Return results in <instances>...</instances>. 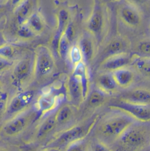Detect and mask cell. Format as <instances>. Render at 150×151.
I'll list each match as a JSON object with an SVG mask.
<instances>
[{
	"label": "cell",
	"mask_w": 150,
	"mask_h": 151,
	"mask_svg": "<svg viewBox=\"0 0 150 151\" xmlns=\"http://www.w3.org/2000/svg\"><path fill=\"white\" fill-rule=\"evenodd\" d=\"M136 120L129 115L121 111L108 116L99 124L97 133L106 145V142L118 140L125 130Z\"/></svg>",
	"instance_id": "obj_1"
},
{
	"label": "cell",
	"mask_w": 150,
	"mask_h": 151,
	"mask_svg": "<svg viewBox=\"0 0 150 151\" xmlns=\"http://www.w3.org/2000/svg\"><path fill=\"white\" fill-rule=\"evenodd\" d=\"M95 122L96 119H93L58 132L52 139L46 142L44 149L52 148L62 151L69 145L85 139L94 126Z\"/></svg>",
	"instance_id": "obj_2"
},
{
	"label": "cell",
	"mask_w": 150,
	"mask_h": 151,
	"mask_svg": "<svg viewBox=\"0 0 150 151\" xmlns=\"http://www.w3.org/2000/svg\"><path fill=\"white\" fill-rule=\"evenodd\" d=\"M39 115L41 114L35 105L30 107L5 121L0 128V133L8 138L19 136L31 126Z\"/></svg>",
	"instance_id": "obj_3"
},
{
	"label": "cell",
	"mask_w": 150,
	"mask_h": 151,
	"mask_svg": "<svg viewBox=\"0 0 150 151\" xmlns=\"http://www.w3.org/2000/svg\"><path fill=\"white\" fill-rule=\"evenodd\" d=\"M124 146L133 150H142L150 145V122L135 121L118 139Z\"/></svg>",
	"instance_id": "obj_4"
},
{
	"label": "cell",
	"mask_w": 150,
	"mask_h": 151,
	"mask_svg": "<svg viewBox=\"0 0 150 151\" xmlns=\"http://www.w3.org/2000/svg\"><path fill=\"white\" fill-rule=\"evenodd\" d=\"M67 89L70 98L76 103H81L86 99L89 91V79L87 68L84 61L74 66L68 80Z\"/></svg>",
	"instance_id": "obj_5"
},
{
	"label": "cell",
	"mask_w": 150,
	"mask_h": 151,
	"mask_svg": "<svg viewBox=\"0 0 150 151\" xmlns=\"http://www.w3.org/2000/svg\"><path fill=\"white\" fill-rule=\"evenodd\" d=\"M109 26L108 10L101 2L95 1L92 12L86 22V28L98 42H102Z\"/></svg>",
	"instance_id": "obj_6"
},
{
	"label": "cell",
	"mask_w": 150,
	"mask_h": 151,
	"mask_svg": "<svg viewBox=\"0 0 150 151\" xmlns=\"http://www.w3.org/2000/svg\"><path fill=\"white\" fill-rule=\"evenodd\" d=\"M33 61V74L36 78H44L51 75L56 67L51 49L45 45L37 46Z\"/></svg>",
	"instance_id": "obj_7"
},
{
	"label": "cell",
	"mask_w": 150,
	"mask_h": 151,
	"mask_svg": "<svg viewBox=\"0 0 150 151\" xmlns=\"http://www.w3.org/2000/svg\"><path fill=\"white\" fill-rule=\"evenodd\" d=\"M109 107L126 113L139 122H150V106L140 105L119 100L112 103Z\"/></svg>",
	"instance_id": "obj_8"
},
{
	"label": "cell",
	"mask_w": 150,
	"mask_h": 151,
	"mask_svg": "<svg viewBox=\"0 0 150 151\" xmlns=\"http://www.w3.org/2000/svg\"><path fill=\"white\" fill-rule=\"evenodd\" d=\"M34 97V92L32 90H26L17 94L7 104L6 112L13 117L24 111L31 107Z\"/></svg>",
	"instance_id": "obj_9"
},
{
	"label": "cell",
	"mask_w": 150,
	"mask_h": 151,
	"mask_svg": "<svg viewBox=\"0 0 150 151\" xmlns=\"http://www.w3.org/2000/svg\"><path fill=\"white\" fill-rule=\"evenodd\" d=\"M129 47V41L125 37H117L112 38L101 53L99 58L101 63L111 57L128 53Z\"/></svg>",
	"instance_id": "obj_10"
},
{
	"label": "cell",
	"mask_w": 150,
	"mask_h": 151,
	"mask_svg": "<svg viewBox=\"0 0 150 151\" xmlns=\"http://www.w3.org/2000/svg\"><path fill=\"white\" fill-rule=\"evenodd\" d=\"M118 14L121 21L131 28L138 27L142 21V17L139 10L130 4L122 5L119 8Z\"/></svg>",
	"instance_id": "obj_11"
},
{
	"label": "cell",
	"mask_w": 150,
	"mask_h": 151,
	"mask_svg": "<svg viewBox=\"0 0 150 151\" xmlns=\"http://www.w3.org/2000/svg\"><path fill=\"white\" fill-rule=\"evenodd\" d=\"M55 113L51 114L44 119L37 126L33 140L36 143H40L45 140L57 127Z\"/></svg>",
	"instance_id": "obj_12"
},
{
	"label": "cell",
	"mask_w": 150,
	"mask_h": 151,
	"mask_svg": "<svg viewBox=\"0 0 150 151\" xmlns=\"http://www.w3.org/2000/svg\"><path fill=\"white\" fill-rule=\"evenodd\" d=\"M120 100L135 104L150 106V90L136 88L122 94Z\"/></svg>",
	"instance_id": "obj_13"
},
{
	"label": "cell",
	"mask_w": 150,
	"mask_h": 151,
	"mask_svg": "<svg viewBox=\"0 0 150 151\" xmlns=\"http://www.w3.org/2000/svg\"><path fill=\"white\" fill-rule=\"evenodd\" d=\"M78 46L82 54L84 62L89 63L95 57L97 42L90 34H85L79 39Z\"/></svg>",
	"instance_id": "obj_14"
},
{
	"label": "cell",
	"mask_w": 150,
	"mask_h": 151,
	"mask_svg": "<svg viewBox=\"0 0 150 151\" xmlns=\"http://www.w3.org/2000/svg\"><path fill=\"white\" fill-rule=\"evenodd\" d=\"M132 59L129 54H123L108 58L101 63V68L107 71L113 72L119 69L125 68L128 65Z\"/></svg>",
	"instance_id": "obj_15"
},
{
	"label": "cell",
	"mask_w": 150,
	"mask_h": 151,
	"mask_svg": "<svg viewBox=\"0 0 150 151\" xmlns=\"http://www.w3.org/2000/svg\"><path fill=\"white\" fill-rule=\"evenodd\" d=\"M33 73V63L29 58H24L18 61L13 67L12 76L18 83L22 82Z\"/></svg>",
	"instance_id": "obj_16"
},
{
	"label": "cell",
	"mask_w": 150,
	"mask_h": 151,
	"mask_svg": "<svg viewBox=\"0 0 150 151\" xmlns=\"http://www.w3.org/2000/svg\"><path fill=\"white\" fill-rule=\"evenodd\" d=\"M58 103V99L52 93H46L42 95L35 104L36 109L41 116L51 111L54 109Z\"/></svg>",
	"instance_id": "obj_17"
},
{
	"label": "cell",
	"mask_w": 150,
	"mask_h": 151,
	"mask_svg": "<svg viewBox=\"0 0 150 151\" xmlns=\"http://www.w3.org/2000/svg\"><path fill=\"white\" fill-rule=\"evenodd\" d=\"M111 75L117 86L126 88L131 85L134 80V73L130 69L122 68L113 71Z\"/></svg>",
	"instance_id": "obj_18"
},
{
	"label": "cell",
	"mask_w": 150,
	"mask_h": 151,
	"mask_svg": "<svg viewBox=\"0 0 150 151\" xmlns=\"http://www.w3.org/2000/svg\"><path fill=\"white\" fill-rule=\"evenodd\" d=\"M97 86L101 91L105 94H111L116 91V84L111 74H101L97 79Z\"/></svg>",
	"instance_id": "obj_19"
},
{
	"label": "cell",
	"mask_w": 150,
	"mask_h": 151,
	"mask_svg": "<svg viewBox=\"0 0 150 151\" xmlns=\"http://www.w3.org/2000/svg\"><path fill=\"white\" fill-rule=\"evenodd\" d=\"M33 4L31 1H24L16 10V17L19 25L25 24L32 12Z\"/></svg>",
	"instance_id": "obj_20"
},
{
	"label": "cell",
	"mask_w": 150,
	"mask_h": 151,
	"mask_svg": "<svg viewBox=\"0 0 150 151\" xmlns=\"http://www.w3.org/2000/svg\"><path fill=\"white\" fill-rule=\"evenodd\" d=\"M73 116V110L71 106L65 104L61 106L55 114V120L58 126H61L68 123Z\"/></svg>",
	"instance_id": "obj_21"
},
{
	"label": "cell",
	"mask_w": 150,
	"mask_h": 151,
	"mask_svg": "<svg viewBox=\"0 0 150 151\" xmlns=\"http://www.w3.org/2000/svg\"><path fill=\"white\" fill-rule=\"evenodd\" d=\"M26 24L35 35L42 33L45 28L44 19L37 12H33L28 19Z\"/></svg>",
	"instance_id": "obj_22"
},
{
	"label": "cell",
	"mask_w": 150,
	"mask_h": 151,
	"mask_svg": "<svg viewBox=\"0 0 150 151\" xmlns=\"http://www.w3.org/2000/svg\"><path fill=\"white\" fill-rule=\"evenodd\" d=\"M135 70L144 77L150 79V58L138 57L132 60Z\"/></svg>",
	"instance_id": "obj_23"
},
{
	"label": "cell",
	"mask_w": 150,
	"mask_h": 151,
	"mask_svg": "<svg viewBox=\"0 0 150 151\" xmlns=\"http://www.w3.org/2000/svg\"><path fill=\"white\" fill-rule=\"evenodd\" d=\"M69 14L68 11L65 8H61L59 10L57 14V33L56 39H59L60 36L64 33L65 28L69 24Z\"/></svg>",
	"instance_id": "obj_24"
},
{
	"label": "cell",
	"mask_w": 150,
	"mask_h": 151,
	"mask_svg": "<svg viewBox=\"0 0 150 151\" xmlns=\"http://www.w3.org/2000/svg\"><path fill=\"white\" fill-rule=\"evenodd\" d=\"M105 100V93L99 89L94 90L88 97V104L91 107H98L103 104Z\"/></svg>",
	"instance_id": "obj_25"
},
{
	"label": "cell",
	"mask_w": 150,
	"mask_h": 151,
	"mask_svg": "<svg viewBox=\"0 0 150 151\" xmlns=\"http://www.w3.org/2000/svg\"><path fill=\"white\" fill-rule=\"evenodd\" d=\"M70 44V42L63 33L60 36L57 44V50L58 54L62 59H65L68 57V52L71 47Z\"/></svg>",
	"instance_id": "obj_26"
},
{
	"label": "cell",
	"mask_w": 150,
	"mask_h": 151,
	"mask_svg": "<svg viewBox=\"0 0 150 151\" xmlns=\"http://www.w3.org/2000/svg\"><path fill=\"white\" fill-rule=\"evenodd\" d=\"M68 56L74 66L84 61L82 54L78 45H74L70 47Z\"/></svg>",
	"instance_id": "obj_27"
},
{
	"label": "cell",
	"mask_w": 150,
	"mask_h": 151,
	"mask_svg": "<svg viewBox=\"0 0 150 151\" xmlns=\"http://www.w3.org/2000/svg\"><path fill=\"white\" fill-rule=\"evenodd\" d=\"M87 142L85 139L75 142L67 146L62 151H88Z\"/></svg>",
	"instance_id": "obj_28"
},
{
	"label": "cell",
	"mask_w": 150,
	"mask_h": 151,
	"mask_svg": "<svg viewBox=\"0 0 150 151\" xmlns=\"http://www.w3.org/2000/svg\"><path fill=\"white\" fill-rule=\"evenodd\" d=\"M17 35L21 39L29 40L34 37L36 35L25 23L19 25L17 30Z\"/></svg>",
	"instance_id": "obj_29"
},
{
	"label": "cell",
	"mask_w": 150,
	"mask_h": 151,
	"mask_svg": "<svg viewBox=\"0 0 150 151\" xmlns=\"http://www.w3.org/2000/svg\"><path fill=\"white\" fill-rule=\"evenodd\" d=\"M15 52V48L11 44H6L0 47V56L4 58L11 60Z\"/></svg>",
	"instance_id": "obj_30"
},
{
	"label": "cell",
	"mask_w": 150,
	"mask_h": 151,
	"mask_svg": "<svg viewBox=\"0 0 150 151\" xmlns=\"http://www.w3.org/2000/svg\"><path fill=\"white\" fill-rule=\"evenodd\" d=\"M136 49L141 54L150 55V40H144L138 42Z\"/></svg>",
	"instance_id": "obj_31"
},
{
	"label": "cell",
	"mask_w": 150,
	"mask_h": 151,
	"mask_svg": "<svg viewBox=\"0 0 150 151\" xmlns=\"http://www.w3.org/2000/svg\"><path fill=\"white\" fill-rule=\"evenodd\" d=\"M64 34L65 35L70 43L72 42L75 36V29L72 23L68 24L64 32Z\"/></svg>",
	"instance_id": "obj_32"
},
{
	"label": "cell",
	"mask_w": 150,
	"mask_h": 151,
	"mask_svg": "<svg viewBox=\"0 0 150 151\" xmlns=\"http://www.w3.org/2000/svg\"><path fill=\"white\" fill-rule=\"evenodd\" d=\"M13 64L11 60L0 56V73L9 69L13 65Z\"/></svg>",
	"instance_id": "obj_33"
},
{
	"label": "cell",
	"mask_w": 150,
	"mask_h": 151,
	"mask_svg": "<svg viewBox=\"0 0 150 151\" xmlns=\"http://www.w3.org/2000/svg\"><path fill=\"white\" fill-rule=\"evenodd\" d=\"M89 149L90 151H111L108 146L101 142L95 143Z\"/></svg>",
	"instance_id": "obj_34"
},
{
	"label": "cell",
	"mask_w": 150,
	"mask_h": 151,
	"mask_svg": "<svg viewBox=\"0 0 150 151\" xmlns=\"http://www.w3.org/2000/svg\"><path fill=\"white\" fill-rule=\"evenodd\" d=\"M7 96L2 94L0 97V119L6 112L7 107Z\"/></svg>",
	"instance_id": "obj_35"
},
{
	"label": "cell",
	"mask_w": 150,
	"mask_h": 151,
	"mask_svg": "<svg viewBox=\"0 0 150 151\" xmlns=\"http://www.w3.org/2000/svg\"><path fill=\"white\" fill-rule=\"evenodd\" d=\"M6 44H7V43H6L5 37L2 34H0V47Z\"/></svg>",
	"instance_id": "obj_36"
},
{
	"label": "cell",
	"mask_w": 150,
	"mask_h": 151,
	"mask_svg": "<svg viewBox=\"0 0 150 151\" xmlns=\"http://www.w3.org/2000/svg\"><path fill=\"white\" fill-rule=\"evenodd\" d=\"M41 151H61L59 149H52V148H48V149H43Z\"/></svg>",
	"instance_id": "obj_37"
},
{
	"label": "cell",
	"mask_w": 150,
	"mask_h": 151,
	"mask_svg": "<svg viewBox=\"0 0 150 151\" xmlns=\"http://www.w3.org/2000/svg\"><path fill=\"white\" fill-rule=\"evenodd\" d=\"M2 88H3V85L1 81L0 80V97L2 95Z\"/></svg>",
	"instance_id": "obj_38"
},
{
	"label": "cell",
	"mask_w": 150,
	"mask_h": 151,
	"mask_svg": "<svg viewBox=\"0 0 150 151\" xmlns=\"http://www.w3.org/2000/svg\"><path fill=\"white\" fill-rule=\"evenodd\" d=\"M141 150H142V151H150V145L145 147V148H144L143 149H142Z\"/></svg>",
	"instance_id": "obj_39"
},
{
	"label": "cell",
	"mask_w": 150,
	"mask_h": 151,
	"mask_svg": "<svg viewBox=\"0 0 150 151\" xmlns=\"http://www.w3.org/2000/svg\"><path fill=\"white\" fill-rule=\"evenodd\" d=\"M0 151H12L11 149H8L7 148H0Z\"/></svg>",
	"instance_id": "obj_40"
},
{
	"label": "cell",
	"mask_w": 150,
	"mask_h": 151,
	"mask_svg": "<svg viewBox=\"0 0 150 151\" xmlns=\"http://www.w3.org/2000/svg\"><path fill=\"white\" fill-rule=\"evenodd\" d=\"M2 9H3V7H2V6L1 5H0V13H1V12L2 11Z\"/></svg>",
	"instance_id": "obj_41"
},
{
	"label": "cell",
	"mask_w": 150,
	"mask_h": 151,
	"mask_svg": "<svg viewBox=\"0 0 150 151\" xmlns=\"http://www.w3.org/2000/svg\"><path fill=\"white\" fill-rule=\"evenodd\" d=\"M88 151H90V149H88Z\"/></svg>",
	"instance_id": "obj_42"
},
{
	"label": "cell",
	"mask_w": 150,
	"mask_h": 151,
	"mask_svg": "<svg viewBox=\"0 0 150 151\" xmlns=\"http://www.w3.org/2000/svg\"><path fill=\"white\" fill-rule=\"evenodd\" d=\"M115 151H118V150H115Z\"/></svg>",
	"instance_id": "obj_43"
}]
</instances>
